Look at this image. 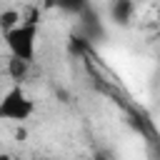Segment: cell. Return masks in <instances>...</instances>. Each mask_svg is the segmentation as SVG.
Here are the masks:
<instances>
[{
	"mask_svg": "<svg viewBox=\"0 0 160 160\" xmlns=\"http://www.w3.org/2000/svg\"><path fill=\"white\" fill-rule=\"evenodd\" d=\"M5 45H8V52L12 58H20V60H28L32 62L35 60V52H38V20H20L15 28L5 30Z\"/></svg>",
	"mask_w": 160,
	"mask_h": 160,
	"instance_id": "obj_1",
	"label": "cell"
},
{
	"mask_svg": "<svg viewBox=\"0 0 160 160\" xmlns=\"http://www.w3.org/2000/svg\"><path fill=\"white\" fill-rule=\"evenodd\" d=\"M35 112L32 98L25 92L22 85H12L0 95V120L5 122H25Z\"/></svg>",
	"mask_w": 160,
	"mask_h": 160,
	"instance_id": "obj_2",
	"label": "cell"
},
{
	"mask_svg": "<svg viewBox=\"0 0 160 160\" xmlns=\"http://www.w3.org/2000/svg\"><path fill=\"white\" fill-rule=\"evenodd\" d=\"M132 10H135V5H132V0H115L112 2V8H110V15H112V20L115 22H130V18H132Z\"/></svg>",
	"mask_w": 160,
	"mask_h": 160,
	"instance_id": "obj_3",
	"label": "cell"
},
{
	"mask_svg": "<svg viewBox=\"0 0 160 160\" xmlns=\"http://www.w3.org/2000/svg\"><path fill=\"white\" fill-rule=\"evenodd\" d=\"M30 65H32V62H28V60H20V58H12V55H10V60H8V75H10L12 80L22 82V80L28 78V72H30Z\"/></svg>",
	"mask_w": 160,
	"mask_h": 160,
	"instance_id": "obj_4",
	"label": "cell"
},
{
	"mask_svg": "<svg viewBox=\"0 0 160 160\" xmlns=\"http://www.w3.org/2000/svg\"><path fill=\"white\" fill-rule=\"evenodd\" d=\"M20 20H22L20 10H2V12H0V30L5 32V30H10V28H15Z\"/></svg>",
	"mask_w": 160,
	"mask_h": 160,
	"instance_id": "obj_5",
	"label": "cell"
},
{
	"mask_svg": "<svg viewBox=\"0 0 160 160\" xmlns=\"http://www.w3.org/2000/svg\"><path fill=\"white\" fill-rule=\"evenodd\" d=\"M58 5L68 12H80L85 8V0H58Z\"/></svg>",
	"mask_w": 160,
	"mask_h": 160,
	"instance_id": "obj_6",
	"label": "cell"
}]
</instances>
